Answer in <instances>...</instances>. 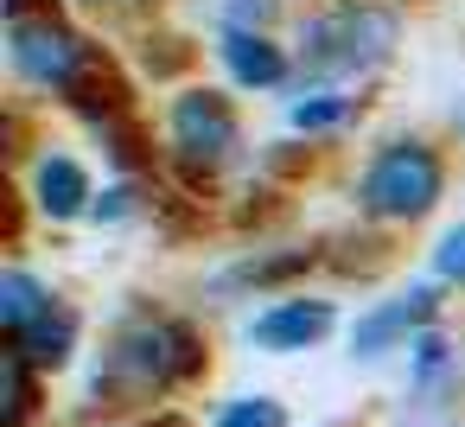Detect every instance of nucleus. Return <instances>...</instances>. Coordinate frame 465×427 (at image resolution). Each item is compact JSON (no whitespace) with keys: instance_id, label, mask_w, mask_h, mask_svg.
I'll list each match as a JSON object with an SVG mask.
<instances>
[{"instance_id":"12","label":"nucleus","mask_w":465,"mask_h":427,"mask_svg":"<svg viewBox=\"0 0 465 427\" xmlns=\"http://www.w3.org/2000/svg\"><path fill=\"white\" fill-rule=\"evenodd\" d=\"M217 427H287V408L274 395H242L217 414Z\"/></svg>"},{"instance_id":"14","label":"nucleus","mask_w":465,"mask_h":427,"mask_svg":"<svg viewBox=\"0 0 465 427\" xmlns=\"http://www.w3.org/2000/svg\"><path fill=\"white\" fill-rule=\"evenodd\" d=\"M26 421V357L14 351L7 357V427H20Z\"/></svg>"},{"instance_id":"6","label":"nucleus","mask_w":465,"mask_h":427,"mask_svg":"<svg viewBox=\"0 0 465 427\" xmlns=\"http://www.w3.org/2000/svg\"><path fill=\"white\" fill-rule=\"evenodd\" d=\"M331 332V306L325 300H287V306H274V313H262L255 325H249V338L262 344V351H306L312 338H325Z\"/></svg>"},{"instance_id":"13","label":"nucleus","mask_w":465,"mask_h":427,"mask_svg":"<svg viewBox=\"0 0 465 427\" xmlns=\"http://www.w3.org/2000/svg\"><path fill=\"white\" fill-rule=\"evenodd\" d=\"M344 115H351L344 96H331V103H293V128H331V122H344Z\"/></svg>"},{"instance_id":"1","label":"nucleus","mask_w":465,"mask_h":427,"mask_svg":"<svg viewBox=\"0 0 465 427\" xmlns=\"http://www.w3.org/2000/svg\"><path fill=\"white\" fill-rule=\"evenodd\" d=\"M389 45H395V20L382 7H338V14H325V20L306 26L300 65L312 77H357V71L382 65Z\"/></svg>"},{"instance_id":"4","label":"nucleus","mask_w":465,"mask_h":427,"mask_svg":"<svg viewBox=\"0 0 465 427\" xmlns=\"http://www.w3.org/2000/svg\"><path fill=\"white\" fill-rule=\"evenodd\" d=\"M14 65H20V77H33L45 90H71L84 71V45L52 20H14Z\"/></svg>"},{"instance_id":"10","label":"nucleus","mask_w":465,"mask_h":427,"mask_svg":"<svg viewBox=\"0 0 465 427\" xmlns=\"http://www.w3.org/2000/svg\"><path fill=\"white\" fill-rule=\"evenodd\" d=\"M223 58H230V71H236V84H281L287 77V58L262 39V33H230L223 39Z\"/></svg>"},{"instance_id":"8","label":"nucleus","mask_w":465,"mask_h":427,"mask_svg":"<svg viewBox=\"0 0 465 427\" xmlns=\"http://www.w3.org/2000/svg\"><path fill=\"white\" fill-rule=\"evenodd\" d=\"M433 313V293H414V300H401V306H382V313H370L357 332H351V351L357 357H376V351H389V338H401L408 325H420Z\"/></svg>"},{"instance_id":"15","label":"nucleus","mask_w":465,"mask_h":427,"mask_svg":"<svg viewBox=\"0 0 465 427\" xmlns=\"http://www.w3.org/2000/svg\"><path fill=\"white\" fill-rule=\"evenodd\" d=\"M433 268H440L446 281H465V223L440 236V255H433Z\"/></svg>"},{"instance_id":"7","label":"nucleus","mask_w":465,"mask_h":427,"mask_svg":"<svg viewBox=\"0 0 465 427\" xmlns=\"http://www.w3.org/2000/svg\"><path fill=\"white\" fill-rule=\"evenodd\" d=\"M84 198H90V179H84L77 160H64V154L39 160V211L45 217H77Z\"/></svg>"},{"instance_id":"9","label":"nucleus","mask_w":465,"mask_h":427,"mask_svg":"<svg viewBox=\"0 0 465 427\" xmlns=\"http://www.w3.org/2000/svg\"><path fill=\"white\" fill-rule=\"evenodd\" d=\"M45 313H52V287H39L26 268H7V274H0V319H7L14 338L33 332Z\"/></svg>"},{"instance_id":"5","label":"nucleus","mask_w":465,"mask_h":427,"mask_svg":"<svg viewBox=\"0 0 465 427\" xmlns=\"http://www.w3.org/2000/svg\"><path fill=\"white\" fill-rule=\"evenodd\" d=\"M173 147H179L185 160H198V166H217V160L236 147V115H230V103L211 96V90L179 96V103H173Z\"/></svg>"},{"instance_id":"2","label":"nucleus","mask_w":465,"mask_h":427,"mask_svg":"<svg viewBox=\"0 0 465 427\" xmlns=\"http://www.w3.org/2000/svg\"><path fill=\"white\" fill-rule=\"evenodd\" d=\"M433 198H440V160H433L427 141H389L370 160V173L357 179V204L370 217H395L401 223V217L433 211Z\"/></svg>"},{"instance_id":"11","label":"nucleus","mask_w":465,"mask_h":427,"mask_svg":"<svg viewBox=\"0 0 465 427\" xmlns=\"http://www.w3.org/2000/svg\"><path fill=\"white\" fill-rule=\"evenodd\" d=\"M20 344H26V357H39V363H64V351H71V319H39L33 332H20Z\"/></svg>"},{"instance_id":"3","label":"nucleus","mask_w":465,"mask_h":427,"mask_svg":"<svg viewBox=\"0 0 465 427\" xmlns=\"http://www.w3.org/2000/svg\"><path fill=\"white\" fill-rule=\"evenodd\" d=\"M179 351H192V344H185V332L153 325V319H134V325L115 338V351H109V382H122L128 395L166 389V382L192 363V357H179Z\"/></svg>"}]
</instances>
